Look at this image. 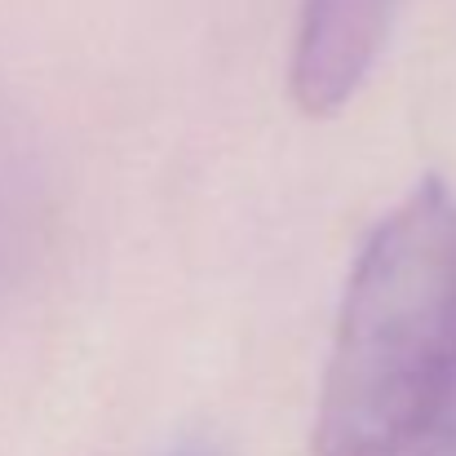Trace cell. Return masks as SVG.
I'll return each instance as SVG.
<instances>
[{"label": "cell", "instance_id": "1", "mask_svg": "<svg viewBox=\"0 0 456 456\" xmlns=\"http://www.w3.org/2000/svg\"><path fill=\"white\" fill-rule=\"evenodd\" d=\"M314 456H456V191L417 182L363 240L328 346Z\"/></svg>", "mask_w": 456, "mask_h": 456}, {"label": "cell", "instance_id": "2", "mask_svg": "<svg viewBox=\"0 0 456 456\" xmlns=\"http://www.w3.org/2000/svg\"><path fill=\"white\" fill-rule=\"evenodd\" d=\"M399 0H302L289 89L305 116H337L377 67Z\"/></svg>", "mask_w": 456, "mask_h": 456}, {"label": "cell", "instance_id": "3", "mask_svg": "<svg viewBox=\"0 0 456 456\" xmlns=\"http://www.w3.org/2000/svg\"><path fill=\"white\" fill-rule=\"evenodd\" d=\"M182 456H200V452H182Z\"/></svg>", "mask_w": 456, "mask_h": 456}]
</instances>
